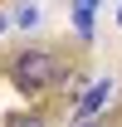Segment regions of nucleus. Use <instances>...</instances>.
I'll list each match as a JSON object with an SVG mask.
<instances>
[{
  "mask_svg": "<svg viewBox=\"0 0 122 127\" xmlns=\"http://www.w3.org/2000/svg\"><path fill=\"white\" fill-rule=\"evenodd\" d=\"M10 78H15V88H25V93H34V88H49V83H59V59L54 54H44V49H25L15 59V68H10Z\"/></svg>",
  "mask_w": 122,
  "mask_h": 127,
  "instance_id": "obj_1",
  "label": "nucleus"
},
{
  "mask_svg": "<svg viewBox=\"0 0 122 127\" xmlns=\"http://www.w3.org/2000/svg\"><path fill=\"white\" fill-rule=\"evenodd\" d=\"M107 93H112V88H107V78H103V83H93L88 93H83V103H78V122H93V117L107 108Z\"/></svg>",
  "mask_w": 122,
  "mask_h": 127,
  "instance_id": "obj_2",
  "label": "nucleus"
},
{
  "mask_svg": "<svg viewBox=\"0 0 122 127\" xmlns=\"http://www.w3.org/2000/svg\"><path fill=\"white\" fill-rule=\"evenodd\" d=\"M15 20H20V25H25V30H30L34 20H39V10H34V5H25V10H20V15H15Z\"/></svg>",
  "mask_w": 122,
  "mask_h": 127,
  "instance_id": "obj_3",
  "label": "nucleus"
},
{
  "mask_svg": "<svg viewBox=\"0 0 122 127\" xmlns=\"http://www.w3.org/2000/svg\"><path fill=\"white\" fill-rule=\"evenodd\" d=\"M10 127H49V122H44V117H34V112H30V117H15V122H10Z\"/></svg>",
  "mask_w": 122,
  "mask_h": 127,
  "instance_id": "obj_4",
  "label": "nucleus"
},
{
  "mask_svg": "<svg viewBox=\"0 0 122 127\" xmlns=\"http://www.w3.org/2000/svg\"><path fill=\"white\" fill-rule=\"evenodd\" d=\"M93 5H98V0H78V10H93Z\"/></svg>",
  "mask_w": 122,
  "mask_h": 127,
  "instance_id": "obj_5",
  "label": "nucleus"
},
{
  "mask_svg": "<svg viewBox=\"0 0 122 127\" xmlns=\"http://www.w3.org/2000/svg\"><path fill=\"white\" fill-rule=\"evenodd\" d=\"M78 127H98V117H93V122H78Z\"/></svg>",
  "mask_w": 122,
  "mask_h": 127,
  "instance_id": "obj_6",
  "label": "nucleus"
},
{
  "mask_svg": "<svg viewBox=\"0 0 122 127\" xmlns=\"http://www.w3.org/2000/svg\"><path fill=\"white\" fill-rule=\"evenodd\" d=\"M0 30H5V15H0Z\"/></svg>",
  "mask_w": 122,
  "mask_h": 127,
  "instance_id": "obj_7",
  "label": "nucleus"
},
{
  "mask_svg": "<svg viewBox=\"0 0 122 127\" xmlns=\"http://www.w3.org/2000/svg\"><path fill=\"white\" fill-rule=\"evenodd\" d=\"M117 25H122V15H117Z\"/></svg>",
  "mask_w": 122,
  "mask_h": 127,
  "instance_id": "obj_8",
  "label": "nucleus"
}]
</instances>
